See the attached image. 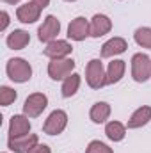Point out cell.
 I'll return each instance as SVG.
<instances>
[{"label": "cell", "mask_w": 151, "mask_h": 153, "mask_svg": "<svg viewBox=\"0 0 151 153\" xmlns=\"http://www.w3.org/2000/svg\"><path fill=\"white\" fill-rule=\"evenodd\" d=\"M5 73L14 84H25L32 78V66L23 57H13L5 62Z\"/></svg>", "instance_id": "6da1fadb"}, {"label": "cell", "mask_w": 151, "mask_h": 153, "mask_svg": "<svg viewBox=\"0 0 151 153\" xmlns=\"http://www.w3.org/2000/svg\"><path fill=\"white\" fill-rule=\"evenodd\" d=\"M85 82L91 89H101L107 85V70L100 59H91L85 66Z\"/></svg>", "instance_id": "7a4b0ae2"}, {"label": "cell", "mask_w": 151, "mask_h": 153, "mask_svg": "<svg viewBox=\"0 0 151 153\" xmlns=\"http://www.w3.org/2000/svg\"><path fill=\"white\" fill-rule=\"evenodd\" d=\"M132 78L137 84H144L151 78V57L148 53H133L132 57Z\"/></svg>", "instance_id": "3957f363"}, {"label": "cell", "mask_w": 151, "mask_h": 153, "mask_svg": "<svg viewBox=\"0 0 151 153\" xmlns=\"http://www.w3.org/2000/svg\"><path fill=\"white\" fill-rule=\"evenodd\" d=\"M75 66L76 62L71 57H64V59H50L48 62V76L52 80H64L66 76H70L71 73H75Z\"/></svg>", "instance_id": "277c9868"}, {"label": "cell", "mask_w": 151, "mask_h": 153, "mask_svg": "<svg viewBox=\"0 0 151 153\" xmlns=\"http://www.w3.org/2000/svg\"><path fill=\"white\" fill-rule=\"evenodd\" d=\"M68 126V112L62 109L52 111L43 123V132L46 135H61Z\"/></svg>", "instance_id": "5b68a950"}, {"label": "cell", "mask_w": 151, "mask_h": 153, "mask_svg": "<svg viewBox=\"0 0 151 153\" xmlns=\"http://www.w3.org/2000/svg\"><path fill=\"white\" fill-rule=\"evenodd\" d=\"M48 107V96L44 93H32L23 102V114L32 117H39Z\"/></svg>", "instance_id": "8992f818"}, {"label": "cell", "mask_w": 151, "mask_h": 153, "mask_svg": "<svg viewBox=\"0 0 151 153\" xmlns=\"http://www.w3.org/2000/svg\"><path fill=\"white\" fill-rule=\"evenodd\" d=\"M59 34H61V22H59V18L53 16V14L44 16L43 23L38 29V39L41 43H50L53 39H59L57 38Z\"/></svg>", "instance_id": "52a82bcc"}, {"label": "cell", "mask_w": 151, "mask_h": 153, "mask_svg": "<svg viewBox=\"0 0 151 153\" xmlns=\"http://www.w3.org/2000/svg\"><path fill=\"white\" fill-rule=\"evenodd\" d=\"M71 53H73V45L66 39H53L46 43V46L43 48V55L48 59H64L71 57Z\"/></svg>", "instance_id": "ba28073f"}, {"label": "cell", "mask_w": 151, "mask_h": 153, "mask_svg": "<svg viewBox=\"0 0 151 153\" xmlns=\"http://www.w3.org/2000/svg\"><path fill=\"white\" fill-rule=\"evenodd\" d=\"M39 143V137L36 134H25L20 137H9L7 148L13 153H29Z\"/></svg>", "instance_id": "9c48e42d"}, {"label": "cell", "mask_w": 151, "mask_h": 153, "mask_svg": "<svg viewBox=\"0 0 151 153\" xmlns=\"http://www.w3.org/2000/svg\"><path fill=\"white\" fill-rule=\"evenodd\" d=\"M89 30H91V38H94V39L107 36L112 30V20H110V16H107L103 13L94 14L89 20Z\"/></svg>", "instance_id": "30bf717a"}, {"label": "cell", "mask_w": 151, "mask_h": 153, "mask_svg": "<svg viewBox=\"0 0 151 153\" xmlns=\"http://www.w3.org/2000/svg\"><path fill=\"white\" fill-rule=\"evenodd\" d=\"M41 13H43V9L39 7L36 2L30 0V2H25V4L18 5V9H16V18H18L20 23L30 25V23H36L39 18H41Z\"/></svg>", "instance_id": "8fae6325"}, {"label": "cell", "mask_w": 151, "mask_h": 153, "mask_svg": "<svg viewBox=\"0 0 151 153\" xmlns=\"http://www.w3.org/2000/svg\"><path fill=\"white\" fill-rule=\"evenodd\" d=\"M68 38L71 41H85L87 38H91V30H89V20L84 16H76L75 20L70 22L68 25Z\"/></svg>", "instance_id": "7c38bea8"}, {"label": "cell", "mask_w": 151, "mask_h": 153, "mask_svg": "<svg viewBox=\"0 0 151 153\" xmlns=\"http://www.w3.org/2000/svg\"><path fill=\"white\" fill-rule=\"evenodd\" d=\"M30 117L25 114H14L11 116L9 119V126H7V132H9V137H20V135H25V134H30Z\"/></svg>", "instance_id": "4fadbf2b"}, {"label": "cell", "mask_w": 151, "mask_h": 153, "mask_svg": "<svg viewBox=\"0 0 151 153\" xmlns=\"http://www.w3.org/2000/svg\"><path fill=\"white\" fill-rule=\"evenodd\" d=\"M126 48H128V41L126 39L119 38V36H114V38H110L109 41H105L101 45V52L100 53H101L103 59H114L115 55L124 53Z\"/></svg>", "instance_id": "5bb4252c"}, {"label": "cell", "mask_w": 151, "mask_h": 153, "mask_svg": "<svg viewBox=\"0 0 151 153\" xmlns=\"http://www.w3.org/2000/svg\"><path fill=\"white\" fill-rule=\"evenodd\" d=\"M151 121V107L150 105H142L139 109H135L132 116L128 117L126 121V128L128 130H137V128H142L146 126Z\"/></svg>", "instance_id": "9a60e30c"}, {"label": "cell", "mask_w": 151, "mask_h": 153, "mask_svg": "<svg viewBox=\"0 0 151 153\" xmlns=\"http://www.w3.org/2000/svg\"><path fill=\"white\" fill-rule=\"evenodd\" d=\"M110 114H112L110 103H107V102H96V103L91 107V111H89V119H91L94 125H103V123L109 121Z\"/></svg>", "instance_id": "2e32d148"}, {"label": "cell", "mask_w": 151, "mask_h": 153, "mask_svg": "<svg viewBox=\"0 0 151 153\" xmlns=\"http://www.w3.org/2000/svg\"><path fill=\"white\" fill-rule=\"evenodd\" d=\"M124 73H126V61L112 59V62H109V66H107V85H114V84L121 82Z\"/></svg>", "instance_id": "e0dca14e"}, {"label": "cell", "mask_w": 151, "mask_h": 153, "mask_svg": "<svg viewBox=\"0 0 151 153\" xmlns=\"http://www.w3.org/2000/svg\"><path fill=\"white\" fill-rule=\"evenodd\" d=\"M29 43H30V34L27 30H23V29H14L5 38V45L11 50H23Z\"/></svg>", "instance_id": "ac0fdd59"}, {"label": "cell", "mask_w": 151, "mask_h": 153, "mask_svg": "<svg viewBox=\"0 0 151 153\" xmlns=\"http://www.w3.org/2000/svg\"><path fill=\"white\" fill-rule=\"evenodd\" d=\"M126 125L121 123V121H107L105 123V135L109 141L112 143H121L124 137H126Z\"/></svg>", "instance_id": "d6986e66"}, {"label": "cell", "mask_w": 151, "mask_h": 153, "mask_svg": "<svg viewBox=\"0 0 151 153\" xmlns=\"http://www.w3.org/2000/svg\"><path fill=\"white\" fill-rule=\"evenodd\" d=\"M80 84H82V76L78 73H71L70 76H66L62 80V85H61V94L62 98H71L75 96L80 89Z\"/></svg>", "instance_id": "ffe728a7"}, {"label": "cell", "mask_w": 151, "mask_h": 153, "mask_svg": "<svg viewBox=\"0 0 151 153\" xmlns=\"http://www.w3.org/2000/svg\"><path fill=\"white\" fill-rule=\"evenodd\" d=\"M133 39L141 48H151V27H139L133 32Z\"/></svg>", "instance_id": "44dd1931"}, {"label": "cell", "mask_w": 151, "mask_h": 153, "mask_svg": "<svg viewBox=\"0 0 151 153\" xmlns=\"http://www.w3.org/2000/svg\"><path fill=\"white\" fill-rule=\"evenodd\" d=\"M18 98V93L9 87V85H0V105L2 107H9L11 103H14Z\"/></svg>", "instance_id": "7402d4cb"}, {"label": "cell", "mask_w": 151, "mask_h": 153, "mask_svg": "<svg viewBox=\"0 0 151 153\" xmlns=\"http://www.w3.org/2000/svg\"><path fill=\"white\" fill-rule=\"evenodd\" d=\"M85 153H114V150L101 141H91L85 148Z\"/></svg>", "instance_id": "603a6c76"}, {"label": "cell", "mask_w": 151, "mask_h": 153, "mask_svg": "<svg viewBox=\"0 0 151 153\" xmlns=\"http://www.w3.org/2000/svg\"><path fill=\"white\" fill-rule=\"evenodd\" d=\"M0 18H2L0 30H2V32H5V30H7V27H9V23H11V16H9V13H7V11H2V13H0Z\"/></svg>", "instance_id": "cb8c5ba5"}, {"label": "cell", "mask_w": 151, "mask_h": 153, "mask_svg": "<svg viewBox=\"0 0 151 153\" xmlns=\"http://www.w3.org/2000/svg\"><path fill=\"white\" fill-rule=\"evenodd\" d=\"M29 153H52V150H50L48 144H41V143H38Z\"/></svg>", "instance_id": "d4e9b609"}, {"label": "cell", "mask_w": 151, "mask_h": 153, "mask_svg": "<svg viewBox=\"0 0 151 153\" xmlns=\"http://www.w3.org/2000/svg\"><path fill=\"white\" fill-rule=\"evenodd\" d=\"M32 2H36L41 9H44V7H48V5H50V0H32Z\"/></svg>", "instance_id": "484cf974"}, {"label": "cell", "mask_w": 151, "mask_h": 153, "mask_svg": "<svg viewBox=\"0 0 151 153\" xmlns=\"http://www.w3.org/2000/svg\"><path fill=\"white\" fill-rule=\"evenodd\" d=\"M4 4H9V5H16V4H20L21 0H2Z\"/></svg>", "instance_id": "4316f807"}, {"label": "cell", "mask_w": 151, "mask_h": 153, "mask_svg": "<svg viewBox=\"0 0 151 153\" xmlns=\"http://www.w3.org/2000/svg\"><path fill=\"white\" fill-rule=\"evenodd\" d=\"M64 2H76V0H64Z\"/></svg>", "instance_id": "83f0119b"}, {"label": "cell", "mask_w": 151, "mask_h": 153, "mask_svg": "<svg viewBox=\"0 0 151 153\" xmlns=\"http://www.w3.org/2000/svg\"><path fill=\"white\" fill-rule=\"evenodd\" d=\"M4 153H7V152H4Z\"/></svg>", "instance_id": "f1b7e54d"}]
</instances>
